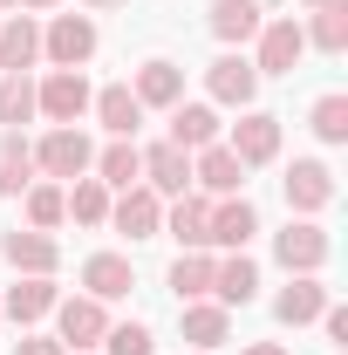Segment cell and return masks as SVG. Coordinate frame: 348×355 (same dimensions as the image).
I'll return each mask as SVG.
<instances>
[{
    "mask_svg": "<svg viewBox=\"0 0 348 355\" xmlns=\"http://www.w3.org/2000/svg\"><path fill=\"white\" fill-rule=\"evenodd\" d=\"M103 335H110V308H103L96 294H69V301H55V342H62L69 355L103 349Z\"/></svg>",
    "mask_w": 348,
    "mask_h": 355,
    "instance_id": "6da1fadb",
    "label": "cell"
},
{
    "mask_svg": "<svg viewBox=\"0 0 348 355\" xmlns=\"http://www.w3.org/2000/svg\"><path fill=\"white\" fill-rule=\"evenodd\" d=\"M89 164H96V144H89L76 123H55V130L35 144V171L55 178V184H69V178H89Z\"/></svg>",
    "mask_w": 348,
    "mask_h": 355,
    "instance_id": "7a4b0ae2",
    "label": "cell"
},
{
    "mask_svg": "<svg viewBox=\"0 0 348 355\" xmlns=\"http://www.w3.org/2000/svg\"><path fill=\"white\" fill-rule=\"evenodd\" d=\"M89 103H96V89H89L82 69H48L42 83H35V110H42L48 123H82Z\"/></svg>",
    "mask_w": 348,
    "mask_h": 355,
    "instance_id": "3957f363",
    "label": "cell"
},
{
    "mask_svg": "<svg viewBox=\"0 0 348 355\" xmlns=\"http://www.w3.org/2000/svg\"><path fill=\"white\" fill-rule=\"evenodd\" d=\"M335 253V239H328V225L321 219H287L273 232V260L287 266V273H321Z\"/></svg>",
    "mask_w": 348,
    "mask_h": 355,
    "instance_id": "277c9868",
    "label": "cell"
},
{
    "mask_svg": "<svg viewBox=\"0 0 348 355\" xmlns=\"http://www.w3.org/2000/svg\"><path fill=\"white\" fill-rule=\"evenodd\" d=\"M205 96H212V110H253V96H260V69H253V55L225 48L212 69H205Z\"/></svg>",
    "mask_w": 348,
    "mask_h": 355,
    "instance_id": "5b68a950",
    "label": "cell"
},
{
    "mask_svg": "<svg viewBox=\"0 0 348 355\" xmlns=\"http://www.w3.org/2000/svg\"><path fill=\"white\" fill-rule=\"evenodd\" d=\"M218 144H225L246 171H260V164L280 157V116H273V110H239V123L218 137Z\"/></svg>",
    "mask_w": 348,
    "mask_h": 355,
    "instance_id": "8992f818",
    "label": "cell"
},
{
    "mask_svg": "<svg viewBox=\"0 0 348 355\" xmlns=\"http://www.w3.org/2000/svg\"><path fill=\"white\" fill-rule=\"evenodd\" d=\"M96 14H55L42 28V62H55V69H82L89 55H96Z\"/></svg>",
    "mask_w": 348,
    "mask_h": 355,
    "instance_id": "52a82bcc",
    "label": "cell"
},
{
    "mask_svg": "<svg viewBox=\"0 0 348 355\" xmlns=\"http://www.w3.org/2000/svg\"><path fill=\"white\" fill-rule=\"evenodd\" d=\"M280 191H287V212H294V219H314V212L335 205V171H328L321 157H294L287 178H280Z\"/></svg>",
    "mask_w": 348,
    "mask_h": 355,
    "instance_id": "ba28073f",
    "label": "cell"
},
{
    "mask_svg": "<svg viewBox=\"0 0 348 355\" xmlns=\"http://www.w3.org/2000/svg\"><path fill=\"white\" fill-rule=\"evenodd\" d=\"M253 42H260V55H253V69H260V76H294V69H301V55H307L301 21H287V14H266Z\"/></svg>",
    "mask_w": 348,
    "mask_h": 355,
    "instance_id": "9c48e42d",
    "label": "cell"
},
{
    "mask_svg": "<svg viewBox=\"0 0 348 355\" xmlns=\"http://www.w3.org/2000/svg\"><path fill=\"white\" fill-rule=\"evenodd\" d=\"M260 232V205L246 198V191H232V198H212V225H205V246L218 253H246V239Z\"/></svg>",
    "mask_w": 348,
    "mask_h": 355,
    "instance_id": "30bf717a",
    "label": "cell"
},
{
    "mask_svg": "<svg viewBox=\"0 0 348 355\" xmlns=\"http://www.w3.org/2000/svg\"><path fill=\"white\" fill-rule=\"evenodd\" d=\"M0 260L14 273H62V239L35 232V225H14V232H0Z\"/></svg>",
    "mask_w": 348,
    "mask_h": 355,
    "instance_id": "8fae6325",
    "label": "cell"
},
{
    "mask_svg": "<svg viewBox=\"0 0 348 355\" xmlns=\"http://www.w3.org/2000/svg\"><path fill=\"white\" fill-rule=\"evenodd\" d=\"M110 225H116L123 239H157V232H164V198H157L150 184H130V191L110 198Z\"/></svg>",
    "mask_w": 348,
    "mask_h": 355,
    "instance_id": "7c38bea8",
    "label": "cell"
},
{
    "mask_svg": "<svg viewBox=\"0 0 348 355\" xmlns=\"http://www.w3.org/2000/svg\"><path fill=\"white\" fill-rule=\"evenodd\" d=\"M62 301V287H55V273H21L14 287H7V301H0V321H21V328H35L48 321Z\"/></svg>",
    "mask_w": 348,
    "mask_h": 355,
    "instance_id": "4fadbf2b",
    "label": "cell"
},
{
    "mask_svg": "<svg viewBox=\"0 0 348 355\" xmlns=\"http://www.w3.org/2000/svg\"><path fill=\"white\" fill-rule=\"evenodd\" d=\"M321 308H328V280L321 273H287V287L273 294L280 328H307V321H321Z\"/></svg>",
    "mask_w": 348,
    "mask_h": 355,
    "instance_id": "5bb4252c",
    "label": "cell"
},
{
    "mask_svg": "<svg viewBox=\"0 0 348 355\" xmlns=\"http://www.w3.org/2000/svg\"><path fill=\"white\" fill-rule=\"evenodd\" d=\"M42 62V21L35 14H0V76H28Z\"/></svg>",
    "mask_w": 348,
    "mask_h": 355,
    "instance_id": "9a60e30c",
    "label": "cell"
},
{
    "mask_svg": "<svg viewBox=\"0 0 348 355\" xmlns=\"http://www.w3.org/2000/svg\"><path fill=\"white\" fill-rule=\"evenodd\" d=\"M143 184H150L157 198H184V191H191V150H177L171 137L150 144V150H143Z\"/></svg>",
    "mask_w": 348,
    "mask_h": 355,
    "instance_id": "2e32d148",
    "label": "cell"
},
{
    "mask_svg": "<svg viewBox=\"0 0 348 355\" xmlns=\"http://www.w3.org/2000/svg\"><path fill=\"white\" fill-rule=\"evenodd\" d=\"M191 184H198L205 198H232V191L246 184V164H239L225 144H205V150H191Z\"/></svg>",
    "mask_w": 348,
    "mask_h": 355,
    "instance_id": "e0dca14e",
    "label": "cell"
},
{
    "mask_svg": "<svg viewBox=\"0 0 348 355\" xmlns=\"http://www.w3.org/2000/svg\"><path fill=\"white\" fill-rule=\"evenodd\" d=\"M260 21H266L260 0H212V7H205V28H212V42H225V48H246L260 35Z\"/></svg>",
    "mask_w": 348,
    "mask_h": 355,
    "instance_id": "ac0fdd59",
    "label": "cell"
},
{
    "mask_svg": "<svg viewBox=\"0 0 348 355\" xmlns=\"http://www.w3.org/2000/svg\"><path fill=\"white\" fill-rule=\"evenodd\" d=\"M89 178H103L110 191H130V184H143V144H137V137H110V144L96 150Z\"/></svg>",
    "mask_w": 348,
    "mask_h": 355,
    "instance_id": "d6986e66",
    "label": "cell"
},
{
    "mask_svg": "<svg viewBox=\"0 0 348 355\" xmlns=\"http://www.w3.org/2000/svg\"><path fill=\"white\" fill-rule=\"evenodd\" d=\"M130 96L143 103V110H171V103H184V69L164 62V55H150V62L130 76Z\"/></svg>",
    "mask_w": 348,
    "mask_h": 355,
    "instance_id": "ffe728a7",
    "label": "cell"
},
{
    "mask_svg": "<svg viewBox=\"0 0 348 355\" xmlns=\"http://www.w3.org/2000/svg\"><path fill=\"white\" fill-rule=\"evenodd\" d=\"M205 225H212V198H205V191L164 198V232H171L184 253H191V246H205ZM205 253H212V246H205Z\"/></svg>",
    "mask_w": 348,
    "mask_h": 355,
    "instance_id": "44dd1931",
    "label": "cell"
},
{
    "mask_svg": "<svg viewBox=\"0 0 348 355\" xmlns=\"http://www.w3.org/2000/svg\"><path fill=\"white\" fill-rule=\"evenodd\" d=\"M130 287H137V266L123 260V253H89V260H82V294H96L103 308L123 301Z\"/></svg>",
    "mask_w": 348,
    "mask_h": 355,
    "instance_id": "7402d4cb",
    "label": "cell"
},
{
    "mask_svg": "<svg viewBox=\"0 0 348 355\" xmlns=\"http://www.w3.org/2000/svg\"><path fill=\"white\" fill-rule=\"evenodd\" d=\"M260 294V260H246V253H225L212 266V301L218 308H246Z\"/></svg>",
    "mask_w": 348,
    "mask_h": 355,
    "instance_id": "603a6c76",
    "label": "cell"
},
{
    "mask_svg": "<svg viewBox=\"0 0 348 355\" xmlns=\"http://www.w3.org/2000/svg\"><path fill=\"white\" fill-rule=\"evenodd\" d=\"M177 328H184V342H191V349L212 355L218 342L232 335V308H218V301H184V308H177Z\"/></svg>",
    "mask_w": 348,
    "mask_h": 355,
    "instance_id": "cb8c5ba5",
    "label": "cell"
},
{
    "mask_svg": "<svg viewBox=\"0 0 348 355\" xmlns=\"http://www.w3.org/2000/svg\"><path fill=\"white\" fill-rule=\"evenodd\" d=\"M218 137H225V123H218L212 103H171V144L177 150H205Z\"/></svg>",
    "mask_w": 348,
    "mask_h": 355,
    "instance_id": "d4e9b609",
    "label": "cell"
},
{
    "mask_svg": "<svg viewBox=\"0 0 348 355\" xmlns=\"http://www.w3.org/2000/svg\"><path fill=\"white\" fill-rule=\"evenodd\" d=\"M89 116H96L110 137H137V123H143V103L130 96V83H110V89H96Z\"/></svg>",
    "mask_w": 348,
    "mask_h": 355,
    "instance_id": "484cf974",
    "label": "cell"
},
{
    "mask_svg": "<svg viewBox=\"0 0 348 355\" xmlns=\"http://www.w3.org/2000/svg\"><path fill=\"white\" fill-rule=\"evenodd\" d=\"M212 253H205V246H191V253H177L171 260V273H164V287H171L177 294V308H184V301H205V294H212Z\"/></svg>",
    "mask_w": 348,
    "mask_h": 355,
    "instance_id": "4316f807",
    "label": "cell"
},
{
    "mask_svg": "<svg viewBox=\"0 0 348 355\" xmlns=\"http://www.w3.org/2000/svg\"><path fill=\"white\" fill-rule=\"evenodd\" d=\"M35 178H42L35 171V144H28L21 130H7L0 137V198H21Z\"/></svg>",
    "mask_w": 348,
    "mask_h": 355,
    "instance_id": "83f0119b",
    "label": "cell"
},
{
    "mask_svg": "<svg viewBox=\"0 0 348 355\" xmlns=\"http://www.w3.org/2000/svg\"><path fill=\"white\" fill-rule=\"evenodd\" d=\"M62 205L76 225H110V184L103 178H69L62 184Z\"/></svg>",
    "mask_w": 348,
    "mask_h": 355,
    "instance_id": "f1b7e54d",
    "label": "cell"
},
{
    "mask_svg": "<svg viewBox=\"0 0 348 355\" xmlns=\"http://www.w3.org/2000/svg\"><path fill=\"white\" fill-rule=\"evenodd\" d=\"M301 35H307V48H321V55H342L348 48V0H321Z\"/></svg>",
    "mask_w": 348,
    "mask_h": 355,
    "instance_id": "f546056e",
    "label": "cell"
},
{
    "mask_svg": "<svg viewBox=\"0 0 348 355\" xmlns=\"http://www.w3.org/2000/svg\"><path fill=\"white\" fill-rule=\"evenodd\" d=\"M21 198H28V225H35V232H55V225L69 219V205H62V184H55V178H35Z\"/></svg>",
    "mask_w": 348,
    "mask_h": 355,
    "instance_id": "4dcf8cb0",
    "label": "cell"
},
{
    "mask_svg": "<svg viewBox=\"0 0 348 355\" xmlns=\"http://www.w3.org/2000/svg\"><path fill=\"white\" fill-rule=\"evenodd\" d=\"M42 110H35V76H0V123L7 130H21V123H35Z\"/></svg>",
    "mask_w": 348,
    "mask_h": 355,
    "instance_id": "1f68e13d",
    "label": "cell"
},
{
    "mask_svg": "<svg viewBox=\"0 0 348 355\" xmlns=\"http://www.w3.org/2000/svg\"><path fill=\"white\" fill-rule=\"evenodd\" d=\"M307 130L321 137V144H348V96H314V110H307Z\"/></svg>",
    "mask_w": 348,
    "mask_h": 355,
    "instance_id": "d6a6232c",
    "label": "cell"
},
{
    "mask_svg": "<svg viewBox=\"0 0 348 355\" xmlns=\"http://www.w3.org/2000/svg\"><path fill=\"white\" fill-rule=\"evenodd\" d=\"M103 355H157V342H150V328L143 321H110V335H103Z\"/></svg>",
    "mask_w": 348,
    "mask_h": 355,
    "instance_id": "836d02e7",
    "label": "cell"
},
{
    "mask_svg": "<svg viewBox=\"0 0 348 355\" xmlns=\"http://www.w3.org/2000/svg\"><path fill=\"white\" fill-rule=\"evenodd\" d=\"M321 335H328L335 349H348V308H335V301H328V308H321Z\"/></svg>",
    "mask_w": 348,
    "mask_h": 355,
    "instance_id": "e575fe53",
    "label": "cell"
},
{
    "mask_svg": "<svg viewBox=\"0 0 348 355\" xmlns=\"http://www.w3.org/2000/svg\"><path fill=\"white\" fill-rule=\"evenodd\" d=\"M14 355H69V349H62L55 335H21V342H14Z\"/></svg>",
    "mask_w": 348,
    "mask_h": 355,
    "instance_id": "d590c367",
    "label": "cell"
},
{
    "mask_svg": "<svg viewBox=\"0 0 348 355\" xmlns=\"http://www.w3.org/2000/svg\"><path fill=\"white\" fill-rule=\"evenodd\" d=\"M239 355H287V349H280V342H246Z\"/></svg>",
    "mask_w": 348,
    "mask_h": 355,
    "instance_id": "8d00e7d4",
    "label": "cell"
},
{
    "mask_svg": "<svg viewBox=\"0 0 348 355\" xmlns=\"http://www.w3.org/2000/svg\"><path fill=\"white\" fill-rule=\"evenodd\" d=\"M89 14H110V7H123V0H82Z\"/></svg>",
    "mask_w": 348,
    "mask_h": 355,
    "instance_id": "74e56055",
    "label": "cell"
},
{
    "mask_svg": "<svg viewBox=\"0 0 348 355\" xmlns=\"http://www.w3.org/2000/svg\"><path fill=\"white\" fill-rule=\"evenodd\" d=\"M21 7H28V14H48V7H62V0H21Z\"/></svg>",
    "mask_w": 348,
    "mask_h": 355,
    "instance_id": "f35d334b",
    "label": "cell"
},
{
    "mask_svg": "<svg viewBox=\"0 0 348 355\" xmlns=\"http://www.w3.org/2000/svg\"><path fill=\"white\" fill-rule=\"evenodd\" d=\"M0 7H21V0H0Z\"/></svg>",
    "mask_w": 348,
    "mask_h": 355,
    "instance_id": "ab89813d",
    "label": "cell"
},
{
    "mask_svg": "<svg viewBox=\"0 0 348 355\" xmlns=\"http://www.w3.org/2000/svg\"><path fill=\"white\" fill-rule=\"evenodd\" d=\"M260 7H280V0H260Z\"/></svg>",
    "mask_w": 348,
    "mask_h": 355,
    "instance_id": "60d3db41",
    "label": "cell"
},
{
    "mask_svg": "<svg viewBox=\"0 0 348 355\" xmlns=\"http://www.w3.org/2000/svg\"><path fill=\"white\" fill-rule=\"evenodd\" d=\"M301 7H321V0H301Z\"/></svg>",
    "mask_w": 348,
    "mask_h": 355,
    "instance_id": "b9f144b4",
    "label": "cell"
},
{
    "mask_svg": "<svg viewBox=\"0 0 348 355\" xmlns=\"http://www.w3.org/2000/svg\"><path fill=\"white\" fill-rule=\"evenodd\" d=\"M184 355H205V349H184Z\"/></svg>",
    "mask_w": 348,
    "mask_h": 355,
    "instance_id": "7bdbcfd3",
    "label": "cell"
}]
</instances>
